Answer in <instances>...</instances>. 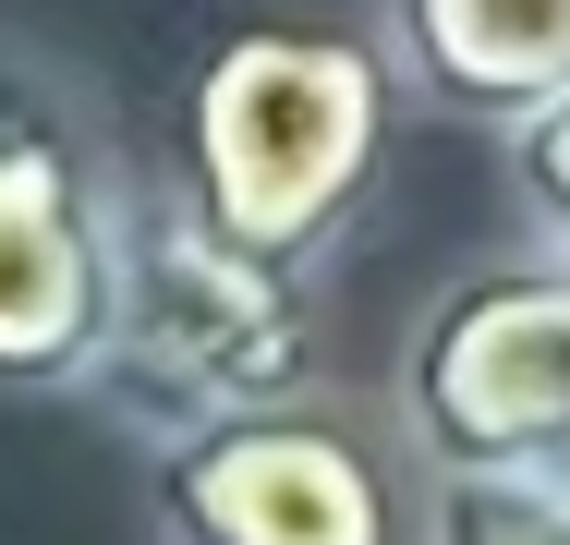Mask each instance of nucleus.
I'll return each mask as SVG.
<instances>
[{
	"label": "nucleus",
	"mask_w": 570,
	"mask_h": 545,
	"mask_svg": "<svg viewBox=\"0 0 570 545\" xmlns=\"http://www.w3.org/2000/svg\"><path fill=\"white\" fill-rule=\"evenodd\" d=\"M389 61L352 24H230L183 86V195L195 218L267 255V267H316L352 230L376 182V133H389Z\"/></svg>",
	"instance_id": "f257e3e1"
},
{
	"label": "nucleus",
	"mask_w": 570,
	"mask_h": 545,
	"mask_svg": "<svg viewBox=\"0 0 570 545\" xmlns=\"http://www.w3.org/2000/svg\"><path fill=\"white\" fill-rule=\"evenodd\" d=\"M146 448L230 413H279L316 400V304L292 267L219 242L183 182H121V291H110V351L98 388Z\"/></svg>",
	"instance_id": "f03ea898"
},
{
	"label": "nucleus",
	"mask_w": 570,
	"mask_h": 545,
	"mask_svg": "<svg viewBox=\"0 0 570 545\" xmlns=\"http://www.w3.org/2000/svg\"><path fill=\"white\" fill-rule=\"evenodd\" d=\"M121 170L98 109L37 61H0V388L86 400L121 291Z\"/></svg>",
	"instance_id": "7ed1b4c3"
},
{
	"label": "nucleus",
	"mask_w": 570,
	"mask_h": 545,
	"mask_svg": "<svg viewBox=\"0 0 570 545\" xmlns=\"http://www.w3.org/2000/svg\"><path fill=\"white\" fill-rule=\"evenodd\" d=\"M389 425L425 485H559L570 473V242L450 279L389 376Z\"/></svg>",
	"instance_id": "20e7f679"
},
{
	"label": "nucleus",
	"mask_w": 570,
	"mask_h": 545,
	"mask_svg": "<svg viewBox=\"0 0 570 545\" xmlns=\"http://www.w3.org/2000/svg\"><path fill=\"white\" fill-rule=\"evenodd\" d=\"M158 545H389L376 436L328 400L230 413L158 448Z\"/></svg>",
	"instance_id": "39448f33"
},
{
	"label": "nucleus",
	"mask_w": 570,
	"mask_h": 545,
	"mask_svg": "<svg viewBox=\"0 0 570 545\" xmlns=\"http://www.w3.org/2000/svg\"><path fill=\"white\" fill-rule=\"evenodd\" d=\"M376 61L425 109L510 133L547 98H570V0H389Z\"/></svg>",
	"instance_id": "423d86ee"
},
{
	"label": "nucleus",
	"mask_w": 570,
	"mask_h": 545,
	"mask_svg": "<svg viewBox=\"0 0 570 545\" xmlns=\"http://www.w3.org/2000/svg\"><path fill=\"white\" fill-rule=\"evenodd\" d=\"M425 545H570V497L559 485H438Z\"/></svg>",
	"instance_id": "0eeeda50"
},
{
	"label": "nucleus",
	"mask_w": 570,
	"mask_h": 545,
	"mask_svg": "<svg viewBox=\"0 0 570 545\" xmlns=\"http://www.w3.org/2000/svg\"><path fill=\"white\" fill-rule=\"evenodd\" d=\"M510 182H522V207L547 218V242H570V98L510 121Z\"/></svg>",
	"instance_id": "6e6552de"
},
{
	"label": "nucleus",
	"mask_w": 570,
	"mask_h": 545,
	"mask_svg": "<svg viewBox=\"0 0 570 545\" xmlns=\"http://www.w3.org/2000/svg\"><path fill=\"white\" fill-rule=\"evenodd\" d=\"M559 497H570V473H559Z\"/></svg>",
	"instance_id": "1a4fd4ad"
}]
</instances>
